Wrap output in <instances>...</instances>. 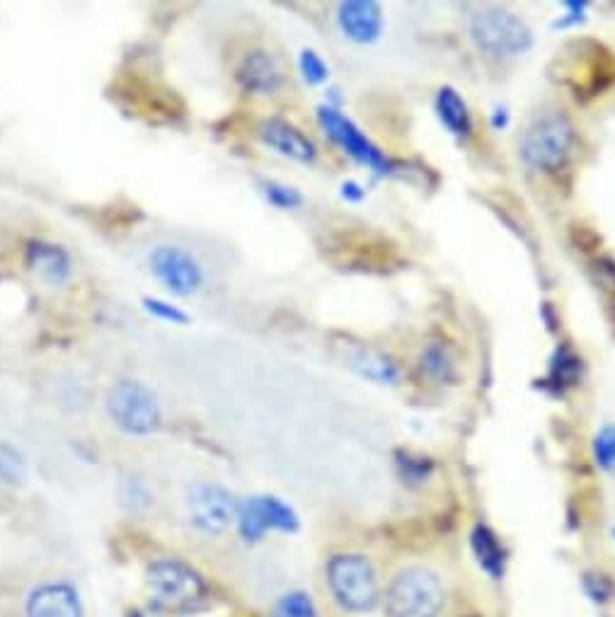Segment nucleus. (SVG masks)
I'll return each mask as SVG.
<instances>
[{"instance_id": "f257e3e1", "label": "nucleus", "mask_w": 615, "mask_h": 617, "mask_svg": "<svg viewBox=\"0 0 615 617\" xmlns=\"http://www.w3.org/2000/svg\"><path fill=\"white\" fill-rule=\"evenodd\" d=\"M325 582L339 610L351 615L373 613L383 603L381 574L369 555L337 553L325 564Z\"/></svg>"}, {"instance_id": "f03ea898", "label": "nucleus", "mask_w": 615, "mask_h": 617, "mask_svg": "<svg viewBox=\"0 0 615 617\" xmlns=\"http://www.w3.org/2000/svg\"><path fill=\"white\" fill-rule=\"evenodd\" d=\"M447 586L424 567H408L392 576L383 590L388 617H441L447 610Z\"/></svg>"}, {"instance_id": "7ed1b4c3", "label": "nucleus", "mask_w": 615, "mask_h": 617, "mask_svg": "<svg viewBox=\"0 0 615 617\" xmlns=\"http://www.w3.org/2000/svg\"><path fill=\"white\" fill-rule=\"evenodd\" d=\"M146 586L155 608L192 610L208 594V584L199 569L180 557H155L146 567Z\"/></svg>"}, {"instance_id": "20e7f679", "label": "nucleus", "mask_w": 615, "mask_h": 617, "mask_svg": "<svg viewBox=\"0 0 615 617\" xmlns=\"http://www.w3.org/2000/svg\"><path fill=\"white\" fill-rule=\"evenodd\" d=\"M577 143V131L567 114L551 112L535 120L523 131L519 153L523 163L539 173H557L570 163Z\"/></svg>"}, {"instance_id": "39448f33", "label": "nucleus", "mask_w": 615, "mask_h": 617, "mask_svg": "<svg viewBox=\"0 0 615 617\" xmlns=\"http://www.w3.org/2000/svg\"><path fill=\"white\" fill-rule=\"evenodd\" d=\"M470 39L480 54L494 61L523 56L533 47V32L516 12L506 8H482L470 18Z\"/></svg>"}, {"instance_id": "423d86ee", "label": "nucleus", "mask_w": 615, "mask_h": 617, "mask_svg": "<svg viewBox=\"0 0 615 617\" xmlns=\"http://www.w3.org/2000/svg\"><path fill=\"white\" fill-rule=\"evenodd\" d=\"M112 424L129 436H153L163 426V407L155 392L139 380H120L107 392Z\"/></svg>"}, {"instance_id": "0eeeda50", "label": "nucleus", "mask_w": 615, "mask_h": 617, "mask_svg": "<svg viewBox=\"0 0 615 617\" xmlns=\"http://www.w3.org/2000/svg\"><path fill=\"white\" fill-rule=\"evenodd\" d=\"M318 124L325 131V136L330 138L335 146L342 148L349 157H355L357 163L373 169L376 175H388L392 169L390 157L376 146V143L363 134V131L339 112L335 104H320L318 107Z\"/></svg>"}, {"instance_id": "6e6552de", "label": "nucleus", "mask_w": 615, "mask_h": 617, "mask_svg": "<svg viewBox=\"0 0 615 617\" xmlns=\"http://www.w3.org/2000/svg\"><path fill=\"white\" fill-rule=\"evenodd\" d=\"M235 525L247 543H259L271 531L296 533L300 528V518L291 504L274 494H257L238 502V518Z\"/></svg>"}, {"instance_id": "1a4fd4ad", "label": "nucleus", "mask_w": 615, "mask_h": 617, "mask_svg": "<svg viewBox=\"0 0 615 617\" xmlns=\"http://www.w3.org/2000/svg\"><path fill=\"white\" fill-rule=\"evenodd\" d=\"M187 516L199 533L221 535L238 518V502L221 484L196 482L187 490Z\"/></svg>"}, {"instance_id": "9d476101", "label": "nucleus", "mask_w": 615, "mask_h": 617, "mask_svg": "<svg viewBox=\"0 0 615 617\" xmlns=\"http://www.w3.org/2000/svg\"><path fill=\"white\" fill-rule=\"evenodd\" d=\"M148 265L153 277L175 296H194L204 286L199 259L180 245H158L151 253Z\"/></svg>"}, {"instance_id": "9b49d317", "label": "nucleus", "mask_w": 615, "mask_h": 617, "mask_svg": "<svg viewBox=\"0 0 615 617\" xmlns=\"http://www.w3.org/2000/svg\"><path fill=\"white\" fill-rule=\"evenodd\" d=\"M24 617H85V603L71 582L47 579L30 588Z\"/></svg>"}, {"instance_id": "f8f14e48", "label": "nucleus", "mask_w": 615, "mask_h": 617, "mask_svg": "<svg viewBox=\"0 0 615 617\" xmlns=\"http://www.w3.org/2000/svg\"><path fill=\"white\" fill-rule=\"evenodd\" d=\"M257 136L267 148L279 153L296 163H312L318 157V148L310 136H306L296 124L279 120V116H269V120L257 126Z\"/></svg>"}, {"instance_id": "ddd939ff", "label": "nucleus", "mask_w": 615, "mask_h": 617, "mask_svg": "<svg viewBox=\"0 0 615 617\" xmlns=\"http://www.w3.org/2000/svg\"><path fill=\"white\" fill-rule=\"evenodd\" d=\"M235 81L250 95H277L284 85L281 63L265 49L247 51L235 69Z\"/></svg>"}, {"instance_id": "4468645a", "label": "nucleus", "mask_w": 615, "mask_h": 617, "mask_svg": "<svg viewBox=\"0 0 615 617\" xmlns=\"http://www.w3.org/2000/svg\"><path fill=\"white\" fill-rule=\"evenodd\" d=\"M337 28L349 42L373 44L383 32V10L373 0H347L337 8Z\"/></svg>"}, {"instance_id": "2eb2a0df", "label": "nucleus", "mask_w": 615, "mask_h": 617, "mask_svg": "<svg viewBox=\"0 0 615 617\" xmlns=\"http://www.w3.org/2000/svg\"><path fill=\"white\" fill-rule=\"evenodd\" d=\"M24 265L49 286H61L73 274L71 255L61 245L49 240H32L24 249Z\"/></svg>"}, {"instance_id": "dca6fc26", "label": "nucleus", "mask_w": 615, "mask_h": 617, "mask_svg": "<svg viewBox=\"0 0 615 617\" xmlns=\"http://www.w3.org/2000/svg\"><path fill=\"white\" fill-rule=\"evenodd\" d=\"M470 547H473V555L478 567L485 572L492 582L504 579L506 574V549L490 525L475 523L473 533H470Z\"/></svg>"}, {"instance_id": "f3484780", "label": "nucleus", "mask_w": 615, "mask_h": 617, "mask_svg": "<svg viewBox=\"0 0 615 617\" xmlns=\"http://www.w3.org/2000/svg\"><path fill=\"white\" fill-rule=\"evenodd\" d=\"M347 359L351 369H355L361 378L373 380L378 385H396L400 380L398 363L388 359L381 351H373L369 347H355L349 351Z\"/></svg>"}, {"instance_id": "a211bd4d", "label": "nucleus", "mask_w": 615, "mask_h": 617, "mask_svg": "<svg viewBox=\"0 0 615 617\" xmlns=\"http://www.w3.org/2000/svg\"><path fill=\"white\" fill-rule=\"evenodd\" d=\"M437 107V116L439 122L447 126L449 134L458 136V138H468L473 134V116H470L468 102L461 97V93L453 88H441L434 100Z\"/></svg>"}, {"instance_id": "6ab92c4d", "label": "nucleus", "mask_w": 615, "mask_h": 617, "mask_svg": "<svg viewBox=\"0 0 615 617\" xmlns=\"http://www.w3.org/2000/svg\"><path fill=\"white\" fill-rule=\"evenodd\" d=\"M420 369L437 383H449L455 378V363L449 347H443L441 341H429L420 353Z\"/></svg>"}, {"instance_id": "aec40b11", "label": "nucleus", "mask_w": 615, "mask_h": 617, "mask_svg": "<svg viewBox=\"0 0 615 617\" xmlns=\"http://www.w3.org/2000/svg\"><path fill=\"white\" fill-rule=\"evenodd\" d=\"M274 617H318V608L306 590H289L274 603Z\"/></svg>"}, {"instance_id": "412c9836", "label": "nucleus", "mask_w": 615, "mask_h": 617, "mask_svg": "<svg viewBox=\"0 0 615 617\" xmlns=\"http://www.w3.org/2000/svg\"><path fill=\"white\" fill-rule=\"evenodd\" d=\"M582 371V361L577 359V353L570 351L567 347L557 349L555 359L551 363V378L555 385H574Z\"/></svg>"}, {"instance_id": "4be33fe9", "label": "nucleus", "mask_w": 615, "mask_h": 617, "mask_svg": "<svg viewBox=\"0 0 615 617\" xmlns=\"http://www.w3.org/2000/svg\"><path fill=\"white\" fill-rule=\"evenodd\" d=\"M24 470H28V463L16 445L0 443V482L18 484L24 480Z\"/></svg>"}, {"instance_id": "5701e85b", "label": "nucleus", "mask_w": 615, "mask_h": 617, "mask_svg": "<svg viewBox=\"0 0 615 617\" xmlns=\"http://www.w3.org/2000/svg\"><path fill=\"white\" fill-rule=\"evenodd\" d=\"M141 304H143V310H146L151 318L161 320V322H167V325H187L189 322V315L180 306L170 304V300H165V298L146 296Z\"/></svg>"}, {"instance_id": "b1692460", "label": "nucleus", "mask_w": 615, "mask_h": 617, "mask_svg": "<svg viewBox=\"0 0 615 617\" xmlns=\"http://www.w3.org/2000/svg\"><path fill=\"white\" fill-rule=\"evenodd\" d=\"M298 69L304 81L310 85H322L330 78V65L325 63V59L318 54L316 49H304L298 56Z\"/></svg>"}, {"instance_id": "393cba45", "label": "nucleus", "mask_w": 615, "mask_h": 617, "mask_svg": "<svg viewBox=\"0 0 615 617\" xmlns=\"http://www.w3.org/2000/svg\"><path fill=\"white\" fill-rule=\"evenodd\" d=\"M262 194H265V199L271 204V206H277L281 208V212H289V208H298L300 204H304V196H300L298 189L289 187V185H281V182H262Z\"/></svg>"}, {"instance_id": "a878e982", "label": "nucleus", "mask_w": 615, "mask_h": 617, "mask_svg": "<svg viewBox=\"0 0 615 617\" xmlns=\"http://www.w3.org/2000/svg\"><path fill=\"white\" fill-rule=\"evenodd\" d=\"M122 504L129 508V511H146L153 502V496H151V490H148V484L143 482L141 477H126L122 482Z\"/></svg>"}, {"instance_id": "bb28decb", "label": "nucleus", "mask_w": 615, "mask_h": 617, "mask_svg": "<svg viewBox=\"0 0 615 617\" xmlns=\"http://www.w3.org/2000/svg\"><path fill=\"white\" fill-rule=\"evenodd\" d=\"M592 451H594V461L601 470H608V472L615 470V424H608L596 433Z\"/></svg>"}, {"instance_id": "cd10ccee", "label": "nucleus", "mask_w": 615, "mask_h": 617, "mask_svg": "<svg viewBox=\"0 0 615 617\" xmlns=\"http://www.w3.org/2000/svg\"><path fill=\"white\" fill-rule=\"evenodd\" d=\"M398 467H400V477L408 484H422L431 477V472H434V463H431L429 457L410 455V453L400 455Z\"/></svg>"}, {"instance_id": "c85d7f7f", "label": "nucleus", "mask_w": 615, "mask_h": 617, "mask_svg": "<svg viewBox=\"0 0 615 617\" xmlns=\"http://www.w3.org/2000/svg\"><path fill=\"white\" fill-rule=\"evenodd\" d=\"M582 586H584V594L594 603H598V606H604V603L613 598V582L606 574H586Z\"/></svg>"}, {"instance_id": "c756f323", "label": "nucleus", "mask_w": 615, "mask_h": 617, "mask_svg": "<svg viewBox=\"0 0 615 617\" xmlns=\"http://www.w3.org/2000/svg\"><path fill=\"white\" fill-rule=\"evenodd\" d=\"M363 194H366V192L361 189L359 182H351V179H349V182H345V185H342V196H345L347 202H361V199H363Z\"/></svg>"}, {"instance_id": "7c9ffc66", "label": "nucleus", "mask_w": 615, "mask_h": 617, "mask_svg": "<svg viewBox=\"0 0 615 617\" xmlns=\"http://www.w3.org/2000/svg\"><path fill=\"white\" fill-rule=\"evenodd\" d=\"M506 122H509L506 112H504V110H496V114H494V126H496V128H500V126H506Z\"/></svg>"}, {"instance_id": "2f4dec72", "label": "nucleus", "mask_w": 615, "mask_h": 617, "mask_svg": "<svg viewBox=\"0 0 615 617\" xmlns=\"http://www.w3.org/2000/svg\"><path fill=\"white\" fill-rule=\"evenodd\" d=\"M463 617H480V615H475V613H470V615H463Z\"/></svg>"}, {"instance_id": "473e14b6", "label": "nucleus", "mask_w": 615, "mask_h": 617, "mask_svg": "<svg viewBox=\"0 0 615 617\" xmlns=\"http://www.w3.org/2000/svg\"><path fill=\"white\" fill-rule=\"evenodd\" d=\"M134 617H141V613H134Z\"/></svg>"}]
</instances>
